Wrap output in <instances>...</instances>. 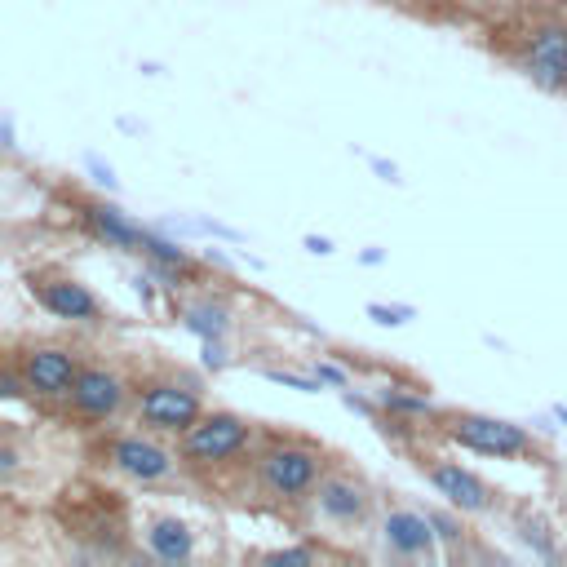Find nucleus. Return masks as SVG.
Returning a JSON list of instances; mask_svg holds the SVG:
<instances>
[{
	"mask_svg": "<svg viewBox=\"0 0 567 567\" xmlns=\"http://www.w3.org/2000/svg\"><path fill=\"white\" fill-rule=\"evenodd\" d=\"M253 474L266 497H275V501L315 497L319 479H324V452L311 448V443H297V439H275L257 452Z\"/></svg>",
	"mask_w": 567,
	"mask_h": 567,
	"instance_id": "f257e3e1",
	"label": "nucleus"
},
{
	"mask_svg": "<svg viewBox=\"0 0 567 567\" xmlns=\"http://www.w3.org/2000/svg\"><path fill=\"white\" fill-rule=\"evenodd\" d=\"M178 452L182 461L195 470H213V466H226L235 461L253 439V426L240 417V412H204L191 430L178 435Z\"/></svg>",
	"mask_w": 567,
	"mask_h": 567,
	"instance_id": "f03ea898",
	"label": "nucleus"
},
{
	"mask_svg": "<svg viewBox=\"0 0 567 567\" xmlns=\"http://www.w3.org/2000/svg\"><path fill=\"white\" fill-rule=\"evenodd\" d=\"M443 435L452 443H461L466 452H479V457H497V461H514L532 452V435L523 426L505 417H488V412H452L443 421Z\"/></svg>",
	"mask_w": 567,
	"mask_h": 567,
	"instance_id": "7ed1b4c3",
	"label": "nucleus"
},
{
	"mask_svg": "<svg viewBox=\"0 0 567 567\" xmlns=\"http://www.w3.org/2000/svg\"><path fill=\"white\" fill-rule=\"evenodd\" d=\"M204 417V399L191 381L160 377L138 390V426L156 430V435H182Z\"/></svg>",
	"mask_w": 567,
	"mask_h": 567,
	"instance_id": "20e7f679",
	"label": "nucleus"
},
{
	"mask_svg": "<svg viewBox=\"0 0 567 567\" xmlns=\"http://www.w3.org/2000/svg\"><path fill=\"white\" fill-rule=\"evenodd\" d=\"M80 368L85 364L67 346H32L18 355V373L27 377L36 399H71Z\"/></svg>",
	"mask_w": 567,
	"mask_h": 567,
	"instance_id": "39448f33",
	"label": "nucleus"
},
{
	"mask_svg": "<svg viewBox=\"0 0 567 567\" xmlns=\"http://www.w3.org/2000/svg\"><path fill=\"white\" fill-rule=\"evenodd\" d=\"M107 461H111V470H120L133 483H164L178 470L173 452L147 435H116L107 443Z\"/></svg>",
	"mask_w": 567,
	"mask_h": 567,
	"instance_id": "423d86ee",
	"label": "nucleus"
},
{
	"mask_svg": "<svg viewBox=\"0 0 567 567\" xmlns=\"http://www.w3.org/2000/svg\"><path fill=\"white\" fill-rule=\"evenodd\" d=\"M129 399V386L116 368H102V364H89L80 368L76 377V390H71V412L85 421H111Z\"/></svg>",
	"mask_w": 567,
	"mask_h": 567,
	"instance_id": "0eeeda50",
	"label": "nucleus"
},
{
	"mask_svg": "<svg viewBox=\"0 0 567 567\" xmlns=\"http://www.w3.org/2000/svg\"><path fill=\"white\" fill-rule=\"evenodd\" d=\"M528 76L545 94L567 89V23H541L528 40Z\"/></svg>",
	"mask_w": 567,
	"mask_h": 567,
	"instance_id": "6e6552de",
	"label": "nucleus"
},
{
	"mask_svg": "<svg viewBox=\"0 0 567 567\" xmlns=\"http://www.w3.org/2000/svg\"><path fill=\"white\" fill-rule=\"evenodd\" d=\"M32 293L49 315L67 319V324H98L102 319L98 297L71 275H40V280H32Z\"/></svg>",
	"mask_w": 567,
	"mask_h": 567,
	"instance_id": "1a4fd4ad",
	"label": "nucleus"
},
{
	"mask_svg": "<svg viewBox=\"0 0 567 567\" xmlns=\"http://www.w3.org/2000/svg\"><path fill=\"white\" fill-rule=\"evenodd\" d=\"M426 479H430V488L439 492V497H448V505H457L461 514H488L492 510V488L479 479L474 470H466L461 461H430L426 466Z\"/></svg>",
	"mask_w": 567,
	"mask_h": 567,
	"instance_id": "9d476101",
	"label": "nucleus"
},
{
	"mask_svg": "<svg viewBox=\"0 0 567 567\" xmlns=\"http://www.w3.org/2000/svg\"><path fill=\"white\" fill-rule=\"evenodd\" d=\"M435 519L430 510H386L381 519V545H386L395 559H430L435 554Z\"/></svg>",
	"mask_w": 567,
	"mask_h": 567,
	"instance_id": "9b49d317",
	"label": "nucleus"
},
{
	"mask_svg": "<svg viewBox=\"0 0 567 567\" xmlns=\"http://www.w3.org/2000/svg\"><path fill=\"white\" fill-rule=\"evenodd\" d=\"M315 510L324 514L328 523H364L368 510H373V492H368V483L350 479V474H324L315 488Z\"/></svg>",
	"mask_w": 567,
	"mask_h": 567,
	"instance_id": "f8f14e48",
	"label": "nucleus"
},
{
	"mask_svg": "<svg viewBox=\"0 0 567 567\" xmlns=\"http://www.w3.org/2000/svg\"><path fill=\"white\" fill-rule=\"evenodd\" d=\"M85 226L98 235V240H107L111 249H129V253H142V240H147V231H142L138 222H129L125 213L116 209V204H85Z\"/></svg>",
	"mask_w": 567,
	"mask_h": 567,
	"instance_id": "ddd939ff",
	"label": "nucleus"
},
{
	"mask_svg": "<svg viewBox=\"0 0 567 567\" xmlns=\"http://www.w3.org/2000/svg\"><path fill=\"white\" fill-rule=\"evenodd\" d=\"M147 550L156 554L160 563H191L195 554V532L191 523L173 519V514H164V519H156L147 528Z\"/></svg>",
	"mask_w": 567,
	"mask_h": 567,
	"instance_id": "4468645a",
	"label": "nucleus"
},
{
	"mask_svg": "<svg viewBox=\"0 0 567 567\" xmlns=\"http://www.w3.org/2000/svg\"><path fill=\"white\" fill-rule=\"evenodd\" d=\"M182 328L195 333L200 342H222L226 328H231V315H226L222 302H191L187 311H182Z\"/></svg>",
	"mask_w": 567,
	"mask_h": 567,
	"instance_id": "2eb2a0df",
	"label": "nucleus"
},
{
	"mask_svg": "<svg viewBox=\"0 0 567 567\" xmlns=\"http://www.w3.org/2000/svg\"><path fill=\"white\" fill-rule=\"evenodd\" d=\"M377 404L386 412H399V417H430V412H435L430 395H404V390H381Z\"/></svg>",
	"mask_w": 567,
	"mask_h": 567,
	"instance_id": "dca6fc26",
	"label": "nucleus"
},
{
	"mask_svg": "<svg viewBox=\"0 0 567 567\" xmlns=\"http://www.w3.org/2000/svg\"><path fill=\"white\" fill-rule=\"evenodd\" d=\"M266 381H280V386H293V390H302V395H315L324 381L319 377H302V373H284V368H266Z\"/></svg>",
	"mask_w": 567,
	"mask_h": 567,
	"instance_id": "f3484780",
	"label": "nucleus"
},
{
	"mask_svg": "<svg viewBox=\"0 0 567 567\" xmlns=\"http://www.w3.org/2000/svg\"><path fill=\"white\" fill-rule=\"evenodd\" d=\"M368 315L377 324H408L412 319V306H381V302H368Z\"/></svg>",
	"mask_w": 567,
	"mask_h": 567,
	"instance_id": "a211bd4d",
	"label": "nucleus"
},
{
	"mask_svg": "<svg viewBox=\"0 0 567 567\" xmlns=\"http://www.w3.org/2000/svg\"><path fill=\"white\" fill-rule=\"evenodd\" d=\"M430 519H435V532L443 536V541H461V523L452 519V514H439V510H430Z\"/></svg>",
	"mask_w": 567,
	"mask_h": 567,
	"instance_id": "6ab92c4d",
	"label": "nucleus"
},
{
	"mask_svg": "<svg viewBox=\"0 0 567 567\" xmlns=\"http://www.w3.org/2000/svg\"><path fill=\"white\" fill-rule=\"evenodd\" d=\"M266 563H315V550H271Z\"/></svg>",
	"mask_w": 567,
	"mask_h": 567,
	"instance_id": "aec40b11",
	"label": "nucleus"
},
{
	"mask_svg": "<svg viewBox=\"0 0 567 567\" xmlns=\"http://www.w3.org/2000/svg\"><path fill=\"white\" fill-rule=\"evenodd\" d=\"M315 377L328 381V386H346V373L337 364H315Z\"/></svg>",
	"mask_w": 567,
	"mask_h": 567,
	"instance_id": "412c9836",
	"label": "nucleus"
},
{
	"mask_svg": "<svg viewBox=\"0 0 567 567\" xmlns=\"http://www.w3.org/2000/svg\"><path fill=\"white\" fill-rule=\"evenodd\" d=\"M204 364H209V368H222V364H226L222 342H204Z\"/></svg>",
	"mask_w": 567,
	"mask_h": 567,
	"instance_id": "4be33fe9",
	"label": "nucleus"
},
{
	"mask_svg": "<svg viewBox=\"0 0 567 567\" xmlns=\"http://www.w3.org/2000/svg\"><path fill=\"white\" fill-rule=\"evenodd\" d=\"M14 466H18V452H14V443H5V448H0V474H14Z\"/></svg>",
	"mask_w": 567,
	"mask_h": 567,
	"instance_id": "5701e85b",
	"label": "nucleus"
},
{
	"mask_svg": "<svg viewBox=\"0 0 567 567\" xmlns=\"http://www.w3.org/2000/svg\"><path fill=\"white\" fill-rule=\"evenodd\" d=\"M89 169L98 173V182H107V187H116V173H111V169H102V164H98L94 156H89Z\"/></svg>",
	"mask_w": 567,
	"mask_h": 567,
	"instance_id": "b1692460",
	"label": "nucleus"
},
{
	"mask_svg": "<svg viewBox=\"0 0 567 567\" xmlns=\"http://www.w3.org/2000/svg\"><path fill=\"white\" fill-rule=\"evenodd\" d=\"M306 249H311V253H333V244L319 240V235H306Z\"/></svg>",
	"mask_w": 567,
	"mask_h": 567,
	"instance_id": "393cba45",
	"label": "nucleus"
},
{
	"mask_svg": "<svg viewBox=\"0 0 567 567\" xmlns=\"http://www.w3.org/2000/svg\"><path fill=\"white\" fill-rule=\"evenodd\" d=\"M381 257H386L381 249H368V253H364V266H381Z\"/></svg>",
	"mask_w": 567,
	"mask_h": 567,
	"instance_id": "a878e982",
	"label": "nucleus"
},
{
	"mask_svg": "<svg viewBox=\"0 0 567 567\" xmlns=\"http://www.w3.org/2000/svg\"><path fill=\"white\" fill-rule=\"evenodd\" d=\"M554 417H559L563 426H567V404H554Z\"/></svg>",
	"mask_w": 567,
	"mask_h": 567,
	"instance_id": "bb28decb",
	"label": "nucleus"
}]
</instances>
